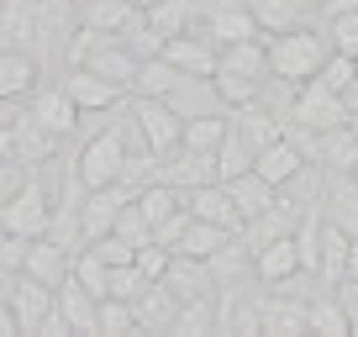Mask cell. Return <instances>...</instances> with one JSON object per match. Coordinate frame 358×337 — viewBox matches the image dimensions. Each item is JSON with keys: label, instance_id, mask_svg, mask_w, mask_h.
Masks as SVG:
<instances>
[{"label": "cell", "instance_id": "cell-27", "mask_svg": "<svg viewBox=\"0 0 358 337\" xmlns=\"http://www.w3.org/2000/svg\"><path fill=\"white\" fill-rule=\"evenodd\" d=\"M258 16V27H264V37H280V32H295L306 16V6L311 0H248Z\"/></svg>", "mask_w": 358, "mask_h": 337}, {"label": "cell", "instance_id": "cell-15", "mask_svg": "<svg viewBox=\"0 0 358 337\" xmlns=\"http://www.w3.org/2000/svg\"><path fill=\"white\" fill-rule=\"evenodd\" d=\"M164 285L179 295V301H201V295L222 290V285H216V269H211V259H190V253H174V264H169Z\"/></svg>", "mask_w": 358, "mask_h": 337}, {"label": "cell", "instance_id": "cell-43", "mask_svg": "<svg viewBox=\"0 0 358 337\" xmlns=\"http://www.w3.org/2000/svg\"><path fill=\"white\" fill-rule=\"evenodd\" d=\"M327 16H343V11H358V0H322Z\"/></svg>", "mask_w": 358, "mask_h": 337}, {"label": "cell", "instance_id": "cell-20", "mask_svg": "<svg viewBox=\"0 0 358 337\" xmlns=\"http://www.w3.org/2000/svg\"><path fill=\"white\" fill-rule=\"evenodd\" d=\"M253 168L264 174L268 185H280V190H285V185H295V180H301V168H306V153H301V148L290 143V137H274L268 148H258V164H253Z\"/></svg>", "mask_w": 358, "mask_h": 337}, {"label": "cell", "instance_id": "cell-23", "mask_svg": "<svg viewBox=\"0 0 358 337\" xmlns=\"http://www.w3.org/2000/svg\"><path fill=\"white\" fill-rule=\"evenodd\" d=\"M179 306H185V301H179L164 280H153V285H148V295L137 301V322H143V332H174Z\"/></svg>", "mask_w": 358, "mask_h": 337}, {"label": "cell", "instance_id": "cell-10", "mask_svg": "<svg viewBox=\"0 0 358 337\" xmlns=\"http://www.w3.org/2000/svg\"><path fill=\"white\" fill-rule=\"evenodd\" d=\"M27 106H32V116H37V122H43L53 137H69V132L79 127V116H85V111H79V101L69 95V85H48V90H32V101H27Z\"/></svg>", "mask_w": 358, "mask_h": 337}, {"label": "cell", "instance_id": "cell-9", "mask_svg": "<svg viewBox=\"0 0 358 337\" xmlns=\"http://www.w3.org/2000/svg\"><path fill=\"white\" fill-rule=\"evenodd\" d=\"M295 274H306L295 232L274 237L268 248H258V253H253V280H258V285H285V280H295Z\"/></svg>", "mask_w": 358, "mask_h": 337}, {"label": "cell", "instance_id": "cell-17", "mask_svg": "<svg viewBox=\"0 0 358 337\" xmlns=\"http://www.w3.org/2000/svg\"><path fill=\"white\" fill-rule=\"evenodd\" d=\"M27 274H37L43 285H64L74 274V248L58 243V237H32V253H27Z\"/></svg>", "mask_w": 358, "mask_h": 337}, {"label": "cell", "instance_id": "cell-12", "mask_svg": "<svg viewBox=\"0 0 358 337\" xmlns=\"http://www.w3.org/2000/svg\"><path fill=\"white\" fill-rule=\"evenodd\" d=\"M37 74H43V64L32 48H6L0 53V101H32Z\"/></svg>", "mask_w": 358, "mask_h": 337}, {"label": "cell", "instance_id": "cell-13", "mask_svg": "<svg viewBox=\"0 0 358 337\" xmlns=\"http://www.w3.org/2000/svg\"><path fill=\"white\" fill-rule=\"evenodd\" d=\"M64 85H69V95L79 101V111H85V116H90V111H111V106L127 95V85H116V79L95 74V69H69Z\"/></svg>", "mask_w": 358, "mask_h": 337}, {"label": "cell", "instance_id": "cell-44", "mask_svg": "<svg viewBox=\"0 0 358 337\" xmlns=\"http://www.w3.org/2000/svg\"><path fill=\"white\" fill-rule=\"evenodd\" d=\"M132 6H137V11H153V6H158V0H132Z\"/></svg>", "mask_w": 358, "mask_h": 337}, {"label": "cell", "instance_id": "cell-46", "mask_svg": "<svg viewBox=\"0 0 358 337\" xmlns=\"http://www.w3.org/2000/svg\"><path fill=\"white\" fill-rule=\"evenodd\" d=\"M353 337H358V311H353Z\"/></svg>", "mask_w": 358, "mask_h": 337}, {"label": "cell", "instance_id": "cell-11", "mask_svg": "<svg viewBox=\"0 0 358 337\" xmlns=\"http://www.w3.org/2000/svg\"><path fill=\"white\" fill-rule=\"evenodd\" d=\"M264 332L268 337H301V332H311V301H301V295H290V290L264 295Z\"/></svg>", "mask_w": 358, "mask_h": 337}, {"label": "cell", "instance_id": "cell-48", "mask_svg": "<svg viewBox=\"0 0 358 337\" xmlns=\"http://www.w3.org/2000/svg\"><path fill=\"white\" fill-rule=\"evenodd\" d=\"M353 174H358V168H353Z\"/></svg>", "mask_w": 358, "mask_h": 337}, {"label": "cell", "instance_id": "cell-3", "mask_svg": "<svg viewBox=\"0 0 358 337\" xmlns=\"http://www.w3.org/2000/svg\"><path fill=\"white\" fill-rule=\"evenodd\" d=\"M132 132L143 137L153 153H174L185 148V116L174 111V101H158V95H132Z\"/></svg>", "mask_w": 358, "mask_h": 337}, {"label": "cell", "instance_id": "cell-31", "mask_svg": "<svg viewBox=\"0 0 358 337\" xmlns=\"http://www.w3.org/2000/svg\"><path fill=\"white\" fill-rule=\"evenodd\" d=\"M137 206H143V216L158 227V222H169L174 211H185V190H179V185H169V180H153V185H143V190H137Z\"/></svg>", "mask_w": 358, "mask_h": 337}, {"label": "cell", "instance_id": "cell-34", "mask_svg": "<svg viewBox=\"0 0 358 337\" xmlns=\"http://www.w3.org/2000/svg\"><path fill=\"white\" fill-rule=\"evenodd\" d=\"M216 95H222V106L232 111V106H248V101H258L264 95V79H248V74H237V69H216Z\"/></svg>", "mask_w": 358, "mask_h": 337}, {"label": "cell", "instance_id": "cell-24", "mask_svg": "<svg viewBox=\"0 0 358 337\" xmlns=\"http://www.w3.org/2000/svg\"><path fill=\"white\" fill-rule=\"evenodd\" d=\"M316 164L353 174V168H358V132H353L348 122L332 127V132H316Z\"/></svg>", "mask_w": 358, "mask_h": 337}, {"label": "cell", "instance_id": "cell-19", "mask_svg": "<svg viewBox=\"0 0 358 337\" xmlns=\"http://www.w3.org/2000/svg\"><path fill=\"white\" fill-rule=\"evenodd\" d=\"M327 222H337L348 237H358V174L327 168Z\"/></svg>", "mask_w": 358, "mask_h": 337}, {"label": "cell", "instance_id": "cell-40", "mask_svg": "<svg viewBox=\"0 0 358 337\" xmlns=\"http://www.w3.org/2000/svg\"><path fill=\"white\" fill-rule=\"evenodd\" d=\"M27 253H32V237H22V232H6V243H0V274H16V269H27Z\"/></svg>", "mask_w": 358, "mask_h": 337}, {"label": "cell", "instance_id": "cell-2", "mask_svg": "<svg viewBox=\"0 0 358 337\" xmlns=\"http://www.w3.org/2000/svg\"><path fill=\"white\" fill-rule=\"evenodd\" d=\"M127 137L116 132V127H106L101 137H90L85 148H79L74 168H79V180L90 185V190H106V185H122L127 180Z\"/></svg>", "mask_w": 358, "mask_h": 337}, {"label": "cell", "instance_id": "cell-39", "mask_svg": "<svg viewBox=\"0 0 358 337\" xmlns=\"http://www.w3.org/2000/svg\"><path fill=\"white\" fill-rule=\"evenodd\" d=\"M137 264H143V274H148V280H164V274H169V264H174V248H164V243L153 237V243H143V248H137Z\"/></svg>", "mask_w": 358, "mask_h": 337}, {"label": "cell", "instance_id": "cell-28", "mask_svg": "<svg viewBox=\"0 0 358 337\" xmlns=\"http://www.w3.org/2000/svg\"><path fill=\"white\" fill-rule=\"evenodd\" d=\"M79 16H85V27H95V32H127L143 11H137L132 0H85Z\"/></svg>", "mask_w": 358, "mask_h": 337}, {"label": "cell", "instance_id": "cell-35", "mask_svg": "<svg viewBox=\"0 0 358 337\" xmlns=\"http://www.w3.org/2000/svg\"><path fill=\"white\" fill-rule=\"evenodd\" d=\"M132 332H143L137 306L122 301V295H106L101 301V337H132Z\"/></svg>", "mask_w": 358, "mask_h": 337}, {"label": "cell", "instance_id": "cell-29", "mask_svg": "<svg viewBox=\"0 0 358 337\" xmlns=\"http://www.w3.org/2000/svg\"><path fill=\"white\" fill-rule=\"evenodd\" d=\"M232 137V111H206V116H190L185 122V148H201V153H216V148Z\"/></svg>", "mask_w": 358, "mask_h": 337}, {"label": "cell", "instance_id": "cell-14", "mask_svg": "<svg viewBox=\"0 0 358 337\" xmlns=\"http://www.w3.org/2000/svg\"><path fill=\"white\" fill-rule=\"evenodd\" d=\"M164 180L179 185L185 195L201 190V185H216V180H222V174H216V153H201V148H174L169 164H164Z\"/></svg>", "mask_w": 358, "mask_h": 337}, {"label": "cell", "instance_id": "cell-30", "mask_svg": "<svg viewBox=\"0 0 358 337\" xmlns=\"http://www.w3.org/2000/svg\"><path fill=\"white\" fill-rule=\"evenodd\" d=\"M237 232H227V227H216V222H201V216H195L190 222V232L179 237V248L174 253H190V259H216V253H222L227 243H232Z\"/></svg>", "mask_w": 358, "mask_h": 337}, {"label": "cell", "instance_id": "cell-22", "mask_svg": "<svg viewBox=\"0 0 358 337\" xmlns=\"http://www.w3.org/2000/svg\"><path fill=\"white\" fill-rule=\"evenodd\" d=\"M232 127H237V132H243L253 148H268L274 137H285V122H280V111H274V106H264V101L232 106Z\"/></svg>", "mask_w": 358, "mask_h": 337}, {"label": "cell", "instance_id": "cell-47", "mask_svg": "<svg viewBox=\"0 0 358 337\" xmlns=\"http://www.w3.org/2000/svg\"><path fill=\"white\" fill-rule=\"evenodd\" d=\"M311 6H322V0H311Z\"/></svg>", "mask_w": 358, "mask_h": 337}, {"label": "cell", "instance_id": "cell-25", "mask_svg": "<svg viewBox=\"0 0 358 337\" xmlns=\"http://www.w3.org/2000/svg\"><path fill=\"white\" fill-rule=\"evenodd\" d=\"M185 79H190L185 69L169 64V58L158 53V58H143V69H137V79H132V95H158V101H169Z\"/></svg>", "mask_w": 358, "mask_h": 337}, {"label": "cell", "instance_id": "cell-36", "mask_svg": "<svg viewBox=\"0 0 358 337\" xmlns=\"http://www.w3.org/2000/svg\"><path fill=\"white\" fill-rule=\"evenodd\" d=\"M148 285H153V280L143 274V264H122V269H111V295H122V301H132V306L148 295Z\"/></svg>", "mask_w": 358, "mask_h": 337}, {"label": "cell", "instance_id": "cell-18", "mask_svg": "<svg viewBox=\"0 0 358 337\" xmlns=\"http://www.w3.org/2000/svg\"><path fill=\"white\" fill-rule=\"evenodd\" d=\"M185 206H190L201 222H216V227H227V232H243V211H237L232 190H227L222 180H216V185H201V190H190V195H185Z\"/></svg>", "mask_w": 358, "mask_h": 337}, {"label": "cell", "instance_id": "cell-16", "mask_svg": "<svg viewBox=\"0 0 358 337\" xmlns=\"http://www.w3.org/2000/svg\"><path fill=\"white\" fill-rule=\"evenodd\" d=\"M58 306H64V316L74 322V337H101V295L90 290V285H79L74 274H69V280L58 285Z\"/></svg>", "mask_w": 358, "mask_h": 337}, {"label": "cell", "instance_id": "cell-37", "mask_svg": "<svg viewBox=\"0 0 358 337\" xmlns=\"http://www.w3.org/2000/svg\"><path fill=\"white\" fill-rule=\"evenodd\" d=\"M85 248H95V253H101V259L111 264V269H122V264H137V248L127 243L122 232H101V237H90Z\"/></svg>", "mask_w": 358, "mask_h": 337}, {"label": "cell", "instance_id": "cell-41", "mask_svg": "<svg viewBox=\"0 0 358 337\" xmlns=\"http://www.w3.org/2000/svg\"><path fill=\"white\" fill-rule=\"evenodd\" d=\"M190 222H195V211H190V206H185V211H174V216H169V222H158V227H153V237H158V243H164V248H179V237L190 232Z\"/></svg>", "mask_w": 358, "mask_h": 337}, {"label": "cell", "instance_id": "cell-26", "mask_svg": "<svg viewBox=\"0 0 358 337\" xmlns=\"http://www.w3.org/2000/svg\"><path fill=\"white\" fill-rule=\"evenodd\" d=\"M179 337H211L222 332V295H201V301H185L179 306V322H174Z\"/></svg>", "mask_w": 358, "mask_h": 337}, {"label": "cell", "instance_id": "cell-6", "mask_svg": "<svg viewBox=\"0 0 358 337\" xmlns=\"http://www.w3.org/2000/svg\"><path fill=\"white\" fill-rule=\"evenodd\" d=\"M195 32H206L216 48H227V43H243V37H264V27H258L248 0H206Z\"/></svg>", "mask_w": 358, "mask_h": 337}, {"label": "cell", "instance_id": "cell-38", "mask_svg": "<svg viewBox=\"0 0 358 337\" xmlns=\"http://www.w3.org/2000/svg\"><path fill=\"white\" fill-rule=\"evenodd\" d=\"M327 37H332L337 53L358 58V11H343V16H327Z\"/></svg>", "mask_w": 358, "mask_h": 337}, {"label": "cell", "instance_id": "cell-33", "mask_svg": "<svg viewBox=\"0 0 358 337\" xmlns=\"http://www.w3.org/2000/svg\"><path fill=\"white\" fill-rule=\"evenodd\" d=\"M253 164H258V148H253V143H248V137L232 127V137L216 148V174H222V185H227V180H237V174H248Z\"/></svg>", "mask_w": 358, "mask_h": 337}, {"label": "cell", "instance_id": "cell-32", "mask_svg": "<svg viewBox=\"0 0 358 337\" xmlns=\"http://www.w3.org/2000/svg\"><path fill=\"white\" fill-rule=\"evenodd\" d=\"M311 332H327V337H353V311L332 295H311Z\"/></svg>", "mask_w": 358, "mask_h": 337}, {"label": "cell", "instance_id": "cell-1", "mask_svg": "<svg viewBox=\"0 0 358 337\" xmlns=\"http://www.w3.org/2000/svg\"><path fill=\"white\" fill-rule=\"evenodd\" d=\"M332 53H337L332 37H327V32H311V27H295V32L268 37V69H274L280 79H290V85L316 79Z\"/></svg>", "mask_w": 358, "mask_h": 337}, {"label": "cell", "instance_id": "cell-42", "mask_svg": "<svg viewBox=\"0 0 358 337\" xmlns=\"http://www.w3.org/2000/svg\"><path fill=\"white\" fill-rule=\"evenodd\" d=\"M0 337H27V332H22V316H16L11 301L0 306Z\"/></svg>", "mask_w": 358, "mask_h": 337}, {"label": "cell", "instance_id": "cell-8", "mask_svg": "<svg viewBox=\"0 0 358 337\" xmlns=\"http://www.w3.org/2000/svg\"><path fill=\"white\" fill-rule=\"evenodd\" d=\"M164 58L169 64H179L190 79H216V69H222V48L211 43L206 32H179L164 43Z\"/></svg>", "mask_w": 358, "mask_h": 337}, {"label": "cell", "instance_id": "cell-7", "mask_svg": "<svg viewBox=\"0 0 358 337\" xmlns=\"http://www.w3.org/2000/svg\"><path fill=\"white\" fill-rule=\"evenodd\" d=\"M6 301H11L16 316H22V332L37 337V332H43V322H48V311L58 306V290H53V285H43L37 274L16 269V274H6Z\"/></svg>", "mask_w": 358, "mask_h": 337}, {"label": "cell", "instance_id": "cell-21", "mask_svg": "<svg viewBox=\"0 0 358 337\" xmlns=\"http://www.w3.org/2000/svg\"><path fill=\"white\" fill-rule=\"evenodd\" d=\"M227 190H232L237 211H243V227L253 222V216H264V211H274V206H280V185H268L258 168H248V174L227 180Z\"/></svg>", "mask_w": 358, "mask_h": 337}, {"label": "cell", "instance_id": "cell-4", "mask_svg": "<svg viewBox=\"0 0 358 337\" xmlns=\"http://www.w3.org/2000/svg\"><path fill=\"white\" fill-rule=\"evenodd\" d=\"M0 222H6V232H22V237H48L53 232V206H48V185L27 180L22 190L11 195V201H0Z\"/></svg>", "mask_w": 358, "mask_h": 337}, {"label": "cell", "instance_id": "cell-5", "mask_svg": "<svg viewBox=\"0 0 358 337\" xmlns=\"http://www.w3.org/2000/svg\"><path fill=\"white\" fill-rule=\"evenodd\" d=\"M348 116H353V106H348L343 90H332V85H322V79L295 85V122H301V127H311V132H332V127H343Z\"/></svg>", "mask_w": 358, "mask_h": 337}, {"label": "cell", "instance_id": "cell-45", "mask_svg": "<svg viewBox=\"0 0 358 337\" xmlns=\"http://www.w3.org/2000/svg\"><path fill=\"white\" fill-rule=\"evenodd\" d=\"M348 127H353V132H358V111H353V116H348Z\"/></svg>", "mask_w": 358, "mask_h": 337}]
</instances>
